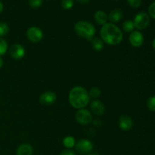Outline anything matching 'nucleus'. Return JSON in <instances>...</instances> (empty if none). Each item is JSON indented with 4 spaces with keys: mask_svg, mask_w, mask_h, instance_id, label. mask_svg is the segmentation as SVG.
Listing matches in <instances>:
<instances>
[{
    "mask_svg": "<svg viewBox=\"0 0 155 155\" xmlns=\"http://www.w3.org/2000/svg\"><path fill=\"white\" fill-rule=\"evenodd\" d=\"M101 40L110 45H116L120 43L124 38L120 29L112 23H106L102 25L100 30Z\"/></svg>",
    "mask_w": 155,
    "mask_h": 155,
    "instance_id": "f257e3e1",
    "label": "nucleus"
},
{
    "mask_svg": "<svg viewBox=\"0 0 155 155\" xmlns=\"http://www.w3.org/2000/svg\"><path fill=\"white\" fill-rule=\"evenodd\" d=\"M69 102L74 108L83 109L88 105L89 102V92L82 86H75L69 93Z\"/></svg>",
    "mask_w": 155,
    "mask_h": 155,
    "instance_id": "f03ea898",
    "label": "nucleus"
},
{
    "mask_svg": "<svg viewBox=\"0 0 155 155\" xmlns=\"http://www.w3.org/2000/svg\"><path fill=\"white\" fill-rule=\"evenodd\" d=\"M74 31L80 37L91 40L95 33V27L88 21H80L74 25Z\"/></svg>",
    "mask_w": 155,
    "mask_h": 155,
    "instance_id": "7ed1b4c3",
    "label": "nucleus"
},
{
    "mask_svg": "<svg viewBox=\"0 0 155 155\" xmlns=\"http://www.w3.org/2000/svg\"><path fill=\"white\" fill-rule=\"evenodd\" d=\"M150 22H151L150 16L145 12H139L135 16L133 21L135 28L137 30H145L148 27Z\"/></svg>",
    "mask_w": 155,
    "mask_h": 155,
    "instance_id": "20e7f679",
    "label": "nucleus"
},
{
    "mask_svg": "<svg viewBox=\"0 0 155 155\" xmlns=\"http://www.w3.org/2000/svg\"><path fill=\"white\" fill-rule=\"evenodd\" d=\"M76 150L81 154H86L90 153L93 149V144L87 139H81L75 144Z\"/></svg>",
    "mask_w": 155,
    "mask_h": 155,
    "instance_id": "39448f33",
    "label": "nucleus"
},
{
    "mask_svg": "<svg viewBox=\"0 0 155 155\" xmlns=\"http://www.w3.org/2000/svg\"><path fill=\"white\" fill-rule=\"evenodd\" d=\"M27 36L32 42H39L43 38V33L42 30L37 27H31L27 30Z\"/></svg>",
    "mask_w": 155,
    "mask_h": 155,
    "instance_id": "423d86ee",
    "label": "nucleus"
},
{
    "mask_svg": "<svg viewBox=\"0 0 155 155\" xmlns=\"http://www.w3.org/2000/svg\"><path fill=\"white\" fill-rule=\"evenodd\" d=\"M76 120L81 125H87L92 120V116L86 109H80L76 114Z\"/></svg>",
    "mask_w": 155,
    "mask_h": 155,
    "instance_id": "0eeeda50",
    "label": "nucleus"
},
{
    "mask_svg": "<svg viewBox=\"0 0 155 155\" xmlns=\"http://www.w3.org/2000/svg\"><path fill=\"white\" fill-rule=\"evenodd\" d=\"M144 36L140 31L135 30V31L131 32L130 36H129V41L130 43L133 45V47H140L144 42Z\"/></svg>",
    "mask_w": 155,
    "mask_h": 155,
    "instance_id": "6e6552de",
    "label": "nucleus"
},
{
    "mask_svg": "<svg viewBox=\"0 0 155 155\" xmlns=\"http://www.w3.org/2000/svg\"><path fill=\"white\" fill-rule=\"evenodd\" d=\"M9 53L14 59L20 60L24 58V54H25V50H24V47L20 44H14L11 46Z\"/></svg>",
    "mask_w": 155,
    "mask_h": 155,
    "instance_id": "1a4fd4ad",
    "label": "nucleus"
},
{
    "mask_svg": "<svg viewBox=\"0 0 155 155\" xmlns=\"http://www.w3.org/2000/svg\"><path fill=\"white\" fill-rule=\"evenodd\" d=\"M119 126L124 131H130L133 127V120L127 115H121L119 119Z\"/></svg>",
    "mask_w": 155,
    "mask_h": 155,
    "instance_id": "9d476101",
    "label": "nucleus"
},
{
    "mask_svg": "<svg viewBox=\"0 0 155 155\" xmlns=\"http://www.w3.org/2000/svg\"><path fill=\"white\" fill-rule=\"evenodd\" d=\"M56 99H57V96H56L55 93L48 91V92H45L42 94L39 98V101L41 102V104L48 105V104H51L55 102Z\"/></svg>",
    "mask_w": 155,
    "mask_h": 155,
    "instance_id": "9b49d317",
    "label": "nucleus"
},
{
    "mask_svg": "<svg viewBox=\"0 0 155 155\" xmlns=\"http://www.w3.org/2000/svg\"><path fill=\"white\" fill-rule=\"evenodd\" d=\"M90 108L92 113L97 116H101V115L104 114V111H105V107H104V104L98 100H95L91 103Z\"/></svg>",
    "mask_w": 155,
    "mask_h": 155,
    "instance_id": "f8f14e48",
    "label": "nucleus"
},
{
    "mask_svg": "<svg viewBox=\"0 0 155 155\" xmlns=\"http://www.w3.org/2000/svg\"><path fill=\"white\" fill-rule=\"evenodd\" d=\"M124 17V13H123L122 11L119 8L114 9V10L111 11L109 14V15L107 16L108 19L110 20L111 22L113 23H117L119 22L121 19Z\"/></svg>",
    "mask_w": 155,
    "mask_h": 155,
    "instance_id": "ddd939ff",
    "label": "nucleus"
},
{
    "mask_svg": "<svg viewBox=\"0 0 155 155\" xmlns=\"http://www.w3.org/2000/svg\"><path fill=\"white\" fill-rule=\"evenodd\" d=\"M33 152V147L29 144H23L18 147L17 155H32Z\"/></svg>",
    "mask_w": 155,
    "mask_h": 155,
    "instance_id": "4468645a",
    "label": "nucleus"
},
{
    "mask_svg": "<svg viewBox=\"0 0 155 155\" xmlns=\"http://www.w3.org/2000/svg\"><path fill=\"white\" fill-rule=\"evenodd\" d=\"M94 18H95V22L98 24H99V25H104V24H105L107 23V19H108L107 15L104 11H98L95 14Z\"/></svg>",
    "mask_w": 155,
    "mask_h": 155,
    "instance_id": "2eb2a0df",
    "label": "nucleus"
},
{
    "mask_svg": "<svg viewBox=\"0 0 155 155\" xmlns=\"http://www.w3.org/2000/svg\"><path fill=\"white\" fill-rule=\"evenodd\" d=\"M104 42L100 38H95L92 41V47L95 51H101L104 48Z\"/></svg>",
    "mask_w": 155,
    "mask_h": 155,
    "instance_id": "dca6fc26",
    "label": "nucleus"
},
{
    "mask_svg": "<svg viewBox=\"0 0 155 155\" xmlns=\"http://www.w3.org/2000/svg\"><path fill=\"white\" fill-rule=\"evenodd\" d=\"M134 24L131 20H127V21H124L123 24V30L127 33H131V32L134 31Z\"/></svg>",
    "mask_w": 155,
    "mask_h": 155,
    "instance_id": "f3484780",
    "label": "nucleus"
},
{
    "mask_svg": "<svg viewBox=\"0 0 155 155\" xmlns=\"http://www.w3.org/2000/svg\"><path fill=\"white\" fill-rule=\"evenodd\" d=\"M75 139H74V138L73 137V136H67V137H65L63 140V145H64L68 149L75 146Z\"/></svg>",
    "mask_w": 155,
    "mask_h": 155,
    "instance_id": "a211bd4d",
    "label": "nucleus"
},
{
    "mask_svg": "<svg viewBox=\"0 0 155 155\" xmlns=\"http://www.w3.org/2000/svg\"><path fill=\"white\" fill-rule=\"evenodd\" d=\"M8 50V43L4 39L0 38V57L4 55Z\"/></svg>",
    "mask_w": 155,
    "mask_h": 155,
    "instance_id": "6ab92c4d",
    "label": "nucleus"
},
{
    "mask_svg": "<svg viewBox=\"0 0 155 155\" xmlns=\"http://www.w3.org/2000/svg\"><path fill=\"white\" fill-rule=\"evenodd\" d=\"M9 31V27L6 23H0V37L7 34Z\"/></svg>",
    "mask_w": 155,
    "mask_h": 155,
    "instance_id": "aec40b11",
    "label": "nucleus"
},
{
    "mask_svg": "<svg viewBox=\"0 0 155 155\" xmlns=\"http://www.w3.org/2000/svg\"><path fill=\"white\" fill-rule=\"evenodd\" d=\"M147 106H148V109L151 110L152 112L155 111V97L154 95L150 97L147 101Z\"/></svg>",
    "mask_w": 155,
    "mask_h": 155,
    "instance_id": "412c9836",
    "label": "nucleus"
},
{
    "mask_svg": "<svg viewBox=\"0 0 155 155\" xmlns=\"http://www.w3.org/2000/svg\"><path fill=\"white\" fill-rule=\"evenodd\" d=\"M101 95V90L98 87H93L89 91V95L92 98H98Z\"/></svg>",
    "mask_w": 155,
    "mask_h": 155,
    "instance_id": "4be33fe9",
    "label": "nucleus"
},
{
    "mask_svg": "<svg viewBox=\"0 0 155 155\" xmlns=\"http://www.w3.org/2000/svg\"><path fill=\"white\" fill-rule=\"evenodd\" d=\"M61 5L64 9L69 10L74 6V0H62Z\"/></svg>",
    "mask_w": 155,
    "mask_h": 155,
    "instance_id": "5701e85b",
    "label": "nucleus"
},
{
    "mask_svg": "<svg viewBox=\"0 0 155 155\" xmlns=\"http://www.w3.org/2000/svg\"><path fill=\"white\" fill-rule=\"evenodd\" d=\"M43 0H29V5L33 8H37L42 5Z\"/></svg>",
    "mask_w": 155,
    "mask_h": 155,
    "instance_id": "b1692460",
    "label": "nucleus"
},
{
    "mask_svg": "<svg viewBox=\"0 0 155 155\" xmlns=\"http://www.w3.org/2000/svg\"><path fill=\"white\" fill-rule=\"evenodd\" d=\"M129 5L133 8H139L142 5V0H127Z\"/></svg>",
    "mask_w": 155,
    "mask_h": 155,
    "instance_id": "393cba45",
    "label": "nucleus"
},
{
    "mask_svg": "<svg viewBox=\"0 0 155 155\" xmlns=\"http://www.w3.org/2000/svg\"><path fill=\"white\" fill-rule=\"evenodd\" d=\"M148 15L151 17V18L154 19L155 18V2H153L151 5H150L149 8H148Z\"/></svg>",
    "mask_w": 155,
    "mask_h": 155,
    "instance_id": "a878e982",
    "label": "nucleus"
},
{
    "mask_svg": "<svg viewBox=\"0 0 155 155\" xmlns=\"http://www.w3.org/2000/svg\"><path fill=\"white\" fill-rule=\"evenodd\" d=\"M60 155H76L75 152L71 149H65L61 152Z\"/></svg>",
    "mask_w": 155,
    "mask_h": 155,
    "instance_id": "bb28decb",
    "label": "nucleus"
},
{
    "mask_svg": "<svg viewBox=\"0 0 155 155\" xmlns=\"http://www.w3.org/2000/svg\"><path fill=\"white\" fill-rule=\"evenodd\" d=\"M77 1L81 4H86V3L89 2V0H77Z\"/></svg>",
    "mask_w": 155,
    "mask_h": 155,
    "instance_id": "cd10ccee",
    "label": "nucleus"
},
{
    "mask_svg": "<svg viewBox=\"0 0 155 155\" xmlns=\"http://www.w3.org/2000/svg\"><path fill=\"white\" fill-rule=\"evenodd\" d=\"M3 64H4V61H3V59L0 57V68H2Z\"/></svg>",
    "mask_w": 155,
    "mask_h": 155,
    "instance_id": "c85d7f7f",
    "label": "nucleus"
},
{
    "mask_svg": "<svg viewBox=\"0 0 155 155\" xmlns=\"http://www.w3.org/2000/svg\"><path fill=\"white\" fill-rule=\"evenodd\" d=\"M2 11H3V4L0 2V14L2 12Z\"/></svg>",
    "mask_w": 155,
    "mask_h": 155,
    "instance_id": "c756f323",
    "label": "nucleus"
},
{
    "mask_svg": "<svg viewBox=\"0 0 155 155\" xmlns=\"http://www.w3.org/2000/svg\"><path fill=\"white\" fill-rule=\"evenodd\" d=\"M154 42H155V39H153V45H152V47H153V49H154Z\"/></svg>",
    "mask_w": 155,
    "mask_h": 155,
    "instance_id": "7c9ffc66",
    "label": "nucleus"
},
{
    "mask_svg": "<svg viewBox=\"0 0 155 155\" xmlns=\"http://www.w3.org/2000/svg\"><path fill=\"white\" fill-rule=\"evenodd\" d=\"M89 155H95V154H89Z\"/></svg>",
    "mask_w": 155,
    "mask_h": 155,
    "instance_id": "2f4dec72",
    "label": "nucleus"
}]
</instances>
